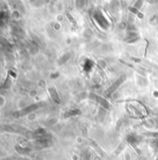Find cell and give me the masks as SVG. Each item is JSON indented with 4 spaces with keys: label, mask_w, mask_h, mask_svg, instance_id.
<instances>
[{
    "label": "cell",
    "mask_w": 158,
    "mask_h": 160,
    "mask_svg": "<svg viewBox=\"0 0 158 160\" xmlns=\"http://www.w3.org/2000/svg\"><path fill=\"white\" fill-rule=\"evenodd\" d=\"M147 1H149V2H151V3H153V0H147Z\"/></svg>",
    "instance_id": "1"
},
{
    "label": "cell",
    "mask_w": 158,
    "mask_h": 160,
    "mask_svg": "<svg viewBox=\"0 0 158 160\" xmlns=\"http://www.w3.org/2000/svg\"><path fill=\"white\" fill-rule=\"evenodd\" d=\"M30 1H31V2H33V0H30Z\"/></svg>",
    "instance_id": "2"
}]
</instances>
